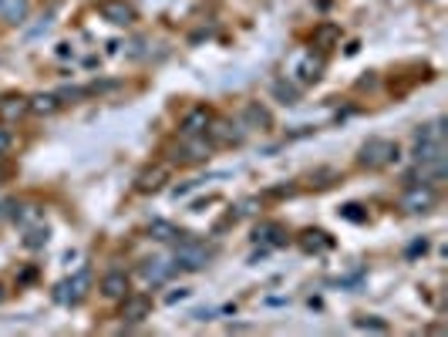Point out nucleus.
Here are the masks:
<instances>
[{
  "label": "nucleus",
  "mask_w": 448,
  "mask_h": 337,
  "mask_svg": "<svg viewBox=\"0 0 448 337\" xmlns=\"http://www.w3.org/2000/svg\"><path fill=\"white\" fill-rule=\"evenodd\" d=\"M401 159V145L391 142V138H367L358 152V166L364 168H381V166H391Z\"/></svg>",
  "instance_id": "f257e3e1"
},
{
  "label": "nucleus",
  "mask_w": 448,
  "mask_h": 337,
  "mask_svg": "<svg viewBox=\"0 0 448 337\" xmlns=\"http://www.w3.org/2000/svg\"><path fill=\"white\" fill-rule=\"evenodd\" d=\"M209 260H212V250H209V247L196 243V240H182V243L175 247L172 266H179V270H189V273H196V270H206V266H209Z\"/></svg>",
  "instance_id": "f03ea898"
},
{
  "label": "nucleus",
  "mask_w": 448,
  "mask_h": 337,
  "mask_svg": "<svg viewBox=\"0 0 448 337\" xmlns=\"http://www.w3.org/2000/svg\"><path fill=\"white\" fill-rule=\"evenodd\" d=\"M448 175V159H438V162H414V168L405 175L408 186H432L438 189Z\"/></svg>",
  "instance_id": "7ed1b4c3"
},
{
  "label": "nucleus",
  "mask_w": 448,
  "mask_h": 337,
  "mask_svg": "<svg viewBox=\"0 0 448 337\" xmlns=\"http://www.w3.org/2000/svg\"><path fill=\"white\" fill-rule=\"evenodd\" d=\"M88 284H91V273H88V266H84V270H78L75 277H68V280H61V284L54 287V300L64 303V307H75V303H82L84 300Z\"/></svg>",
  "instance_id": "20e7f679"
},
{
  "label": "nucleus",
  "mask_w": 448,
  "mask_h": 337,
  "mask_svg": "<svg viewBox=\"0 0 448 337\" xmlns=\"http://www.w3.org/2000/svg\"><path fill=\"white\" fill-rule=\"evenodd\" d=\"M206 138L212 145H240L246 138V125L243 122H233V118H212L206 128Z\"/></svg>",
  "instance_id": "39448f33"
},
{
  "label": "nucleus",
  "mask_w": 448,
  "mask_h": 337,
  "mask_svg": "<svg viewBox=\"0 0 448 337\" xmlns=\"http://www.w3.org/2000/svg\"><path fill=\"white\" fill-rule=\"evenodd\" d=\"M435 203H438V189H432V186H408L405 196H401V210L405 212H432L435 210Z\"/></svg>",
  "instance_id": "423d86ee"
},
{
  "label": "nucleus",
  "mask_w": 448,
  "mask_h": 337,
  "mask_svg": "<svg viewBox=\"0 0 448 337\" xmlns=\"http://www.w3.org/2000/svg\"><path fill=\"white\" fill-rule=\"evenodd\" d=\"M209 152H212V142L206 138V135H189L186 142H182V149H175V162L179 166H196V162H206L209 159Z\"/></svg>",
  "instance_id": "0eeeda50"
},
{
  "label": "nucleus",
  "mask_w": 448,
  "mask_h": 337,
  "mask_svg": "<svg viewBox=\"0 0 448 337\" xmlns=\"http://www.w3.org/2000/svg\"><path fill=\"white\" fill-rule=\"evenodd\" d=\"M101 17L108 21V24H115V27H132L135 24V7L132 3H125V0H101Z\"/></svg>",
  "instance_id": "6e6552de"
},
{
  "label": "nucleus",
  "mask_w": 448,
  "mask_h": 337,
  "mask_svg": "<svg viewBox=\"0 0 448 337\" xmlns=\"http://www.w3.org/2000/svg\"><path fill=\"white\" fill-rule=\"evenodd\" d=\"M122 321L125 324H142L149 314H152V300L145 294H125L122 297Z\"/></svg>",
  "instance_id": "1a4fd4ad"
},
{
  "label": "nucleus",
  "mask_w": 448,
  "mask_h": 337,
  "mask_svg": "<svg viewBox=\"0 0 448 337\" xmlns=\"http://www.w3.org/2000/svg\"><path fill=\"white\" fill-rule=\"evenodd\" d=\"M212 122V112L209 108H189L186 112V118H182V138H189V135H206V128Z\"/></svg>",
  "instance_id": "9d476101"
},
{
  "label": "nucleus",
  "mask_w": 448,
  "mask_h": 337,
  "mask_svg": "<svg viewBox=\"0 0 448 337\" xmlns=\"http://www.w3.org/2000/svg\"><path fill=\"white\" fill-rule=\"evenodd\" d=\"M243 125L246 128H260V132H270V128H273V115H270V108H263L260 101H246Z\"/></svg>",
  "instance_id": "9b49d317"
},
{
  "label": "nucleus",
  "mask_w": 448,
  "mask_h": 337,
  "mask_svg": "<svg viewBox=\"0 0 448 337\" xmlns=\"http://www.w3.org/2000/svg\"><path fill=\"white\" fill-rule=\"evenodd\" d=\"M165 179H169V168H165V166H152V168H145V172H138L135 189H138V192H159Z\"/></svg>",
  "instance_id": "f8f14e48"
},
{
  "label": "nucleus",
  "mask_w": 448,
  "mask_h": 337,
  "mask_svg": "<svg viewBox=\"0 0 448 337\" xmlns=\"http://www.w3.org/2000/svg\"><path fill=\"white\" fill-rule=\"evenodd\" d=\"M414 162H438V159H448V145L445 138L438 142H414Z\"/></svg>",
  "instance_id": "ddd939ff"
},
{
  "label": "nucleus",
  "mask_w": 448,
  "mask_h": 337,
  "mask_svg": "<svg viewBox=\"0 0 448 337\" xmlns=\"http://www.w3.org/2000/svg\"><path fill=\"white\" fill-rule=\"evenodd\" d=\"M172 270H175V266H172L169 260H162V256H152V260L142 263V277H145L149 284H162V280H169Z\"/></svg>",
  "instance_id": "4468645a"
},
{
  "label": "nucleus",
  "mask_w": 448,
  "mask_h": 337,
  "mask_svg": "<svg viewBox=\"0 0 448 337\" xmlns=\"http://www.w3.org/2000/svg\"><path fill=\"white\" fill-rule=\"evenodd\" d=\"M27 10H31L27 0H0V17H3L7 24H14V27L27 21Z\"/></svg>",
  "instance_id": "2eb2a0df"
},
{
  "label": "nucleus",
  "mask_w": 448,
  "mask_h": 337,
  "mask_svg": "<svg viewBox=\"0 0 448 337\" xmlns=\"http://www.w3.org/2000/svg\"><path fill=\"white\" fill-rule=\"evenodd\" d=\"M101 294L108 297V300H122L128 294V277H125L122 270H112L105 280H101Z\"/></svg>",
  "instance_id": "dca6fc26"
},
{
  "label": "nucleus",
  "mask_w": 448,
  "mask_h": 337,
  "mask_svg": "<svg viewBox=\"0 0 448 337\" xmlns=\"http://www.w3.org/2000/svg\"><path fill=\"white\" fill-rule=\"evenodd\" d=\"M300 247L307 253H324L334 247V240L327 236L324 229H307V233H300Z\"/></svg>",
  "instance_id": "f3484780"
},
{
  "label": "nucleus",
  "mask_w": 448,
  "mask_h": 337,
  "mask_svg": "<svg viewBox=\"0 0 448 337\" xmlns=\"http://www.w3.org/2000/svg\"><path fill=\"white\" fill-rule=\"evenodd\" d=\"M253 240H256V243H270V247H284L286 233L277 226V223H260L256 233H253Z\"/></svg>",
  "instance_id": "a211bd4d"
},
{
  "label": "nucleus",
  "mask_w": 448,
  "mask_h": 337,
  "mask_svg": "<svg viewBox=\"0 0 448 337\" xmlns=\"http://www.w3.org/2000/svg\"><path fill=\"white\" fill-rule=\"evenodd\" d=\"M58 108H61V101H58V95H34V98H27V112H31V115H54V112H58Z\"/></svg>",
  "instance_id": "6ab92c4d"
},
{
  "label": "nucleus",
  "mask_w": 448,
  "mask_h": 337,
  "mask_svg": "<svg viewBox=\"0 0 448 337\" xmlns=\"http://www.w3.org/2000/svg\"><path fill=\"white\" fill-rule=\"evenodd\" d=\"M10 219L21 223V226H34L41 219V206L38 203H14L10 206Z\"/></svg>",
  "instance_id": "aec40b11"
},
{
  "label": "nucleus",
  "mask_w": 448,
  "mask_h": 337,
  "mask_svg": "<svg viewBox=\"0 0 448 337\" xmlns=\"http://www.w3.org/2000/svg\"><path fill=\"white\" fill-rule=\"evenodd\" d=\"M321 71H324V58H314V54H307L303 61H300V68H297V75H300V82L314 84L321 78Z\"/></svg>",
  "instance_id": "412c9836"
},
{
  "label": "nucleus",
  "mask_w": 448,
  "mask_h": 337,
  "mask_svg": "<svg viewBox=\"0 0 448 337\" xmlns=\"http://www.w3.org/2000/svg\"><path fill=\"white\" fill-rule=\"evenodd\" d=\"M273 98H277L280 105H297V101H300V88L293 82H286V78H277V82H273Z\"/></svg>",
  "instance_id": "4be33fe9"
},
{
  "label": "nucleus",
  "mask_w": 448,
  "mask_h": 337,
  "mask_svg": "<svg viewBox=\"0 0 448 337\" xmlns=\"http://www.w3.org/2000/svg\"><path fill=\"white\" fill-rule=\"evenodd\" d=\"M438 138H445V118H435L428 125L414 128V142H438Z\"/></svg>",
  "instance_id": "5701e85b"
},
{
  "label": "nucleus",
  "mask_w": 448,
  "mask_h": 337,
  "mask_svg": "<svg viewBox=\"0 0 448 337\" xmlns=\"http://www.w3.org/2000/svg\"><path fill=\"white\" fill-rule=\"evenodd\" d=\"M337 41H340V27H337V24H321V27L314 31V47H321V51L334 47Z\"/></svg>",
  "instance_id": "b1692460"
},
{
  "label": "nucleus",
  "mask_w": 448,
  "mask_h": 337,
  "mask_svg": "<svg viewBox=\"0 0 448 337\" xmlns=\"http://www.w3.org/2000/svg\"><path fill=\"white\" fill-rule=\"evenodd\" d=\"M149 236L152 240H159V243H172V240H179L182 233L172 226V223H165V219H155L152 226H149Z\"/></svg>",
  "instance_id": "393cba45"
},
{
  "label": "nucleus",
  "mask_w": 448,
  "mask_h": 337,
  "mask_svg": "<svg viewBox=\"0 0 448 337\" xmlns=\"http://www.w3.org/2000/svg\"><path fill=\"white\" fill-rule=\"evenodd\" d=\"M0 115H3V118H21V115H27V98H17V95L3 98V101H0Z\"/></svg>",
  "instance_id": "a878e982"
},
{
  "label": "nucleus",
  "mask_w": 448,
  "mask_h": 337,
  "mask_svg": "<svg viewBox=\"0 0 448 337\" xmlns=\"http://www.w3.org/2000/svg\"><path fill=\"white\" fill-rule=\"evenodd\" d=\"M47 240H51V229L47 226H27V236H24V247L27 250H41V247H47Z\"/></svg>",
  "instance_id": "bb28decb"
},
{
  "label": "nucleus",
  "mask_w": 448,
  "mask_h": 337,
  "mask_svg": "<svg viewBox=\"0 0 448 337\" xmlns=\"http://www.w3.org/2000/svg\"><path fill=\"white\" fill-rule=\"evenodd\" d=\"M340 216H344V219H351V223H364V219H367V212L361 210L358 203H347V206L340 210Z\"/></svg>",
  "instance_id": "cd10ccee"
},
{
  "label": "nucleus",
  "mask_w": 448,
  "mask_h": 337,
  "mask_svg": "<svg viewBox=\"0 0 448 337\" xmlns=\"http://www.w3.org/2000/svg\"><path fill=\"white\" fill-rule=\"evenodd\" d=\"M84 95H88V88H61V91H58V101H61V105H64V101H78Z\"/></svg>",
  "instance_id": "c85d7f7f"
},
{
  "label": "nucleus",
  "mask_w": 448,
  "mask_h": 337,
  "mask_svg": "<svg viewBox=\"0 0 448 337\" xmlns=\"http://www.w3.org/2000/svg\"><path fill=\"white\" fill-rule=\"evenodd\" d=\"M354 324H358L361 331H377V334H381V331H388V324H384V321H374V317H358Z\"/></svg>",
  "instance_id": "c756f323"
},
{
  "label": "nucleus",
  "mask_w": 448,
  "mask_h": 337,
  "mask_svg": "<svg viewBox=\"0 0 448 337\" xmlns=\"http://www.w3.org/2000/svg\"><path fill=\"white\" fill-rule=\"evenodd\" d=\"M10 142H14V138H10V128L0 125V155H3V152L10 149Z\"/></svg>",
  "instance_id": "7c9ffc66"
},
{
  "label": "nucleus",
  "mask_w": 448,
  "mask_h": 337,
  "mask_svg": "<svg viewBox=\"0 0 448 337\" xmlns=\"http://www.w3.org/2000/svg\"><path fill=\"white\" fill-rule=\"evenodd\" d=\"M186 297H189V290H186V287H179V290L165 294V303H179V300H186Z\"/></svg>",
  "instance_id": "2f4dec72"
},
{
  "label": "nucleus",
  "mask_w": 448,
  "mask_h": 337,
  "mask_svg": "<svg viewBox=\"0 0 448 337\" xmlns=\"http://www.w3.org/2000/svg\"><path fill=\"white\" fill-rule=\"evenodd\" d=\"M196 186H199V179H192V182H182V186H175V199H179V196H186V192H189V189H196Z\"/></svg>",
  "instance_id": "473e14b6"
},
{
  "label": "nucleus",
  "mask_w": 448,
  "mask_h": 337,
  "mask_svg": "<svg viewBox=\"0 0 448 337\" xmlns=\"http://www.w3.org/2000/svg\"><path fill=\"white\" fill-rule=\"evenodd\" d=\"M425 250H428V240H414V243L408 247V253H411V256H414V253H425Z\"/></svg>",
  "instance_id": "72a5a7b5"
},
{
  "label": "nucleus",
  "mask_w": 448,
  "mask_h": 337,
  "mask_svg": "<svg viewBox=\"0 0 448 337\" xmlns=\"http://www.w3.org/2000/svg\"><path fill=\"white\" fill-rule=\"evenodd\" d=\"M212 314H216V310H209V307H203V310H196L192 317H196V321H212Z\"/></svg>",
  "instance_id": "f704fd0d"
},
{
  "label": "nucleus",
  "mask_w": 448,
  "mask_h": 337,
  "mask_svg": "<svg viewBox=\"0 0 448 337\" xmlns=\"http://www.w3.org/2000/svg\"><path fill=\"white\" fill-rule=\"evenodd\" d=\"M240 212H256V199H246L243 206H240Z\"/></svg>",
  "instance_id": "c9c22d12"
}]
</instances>
